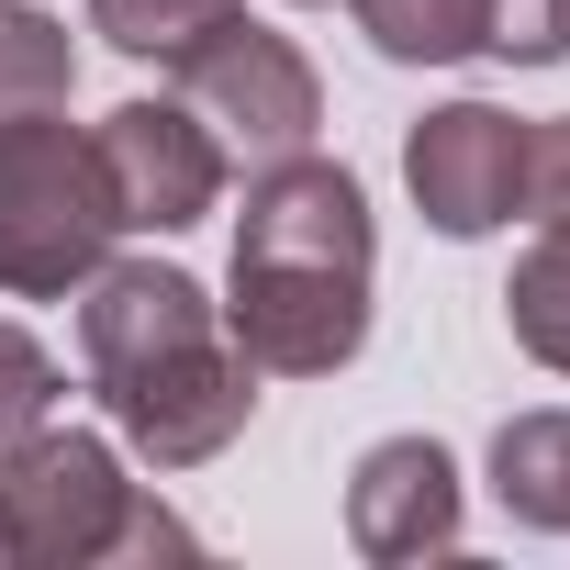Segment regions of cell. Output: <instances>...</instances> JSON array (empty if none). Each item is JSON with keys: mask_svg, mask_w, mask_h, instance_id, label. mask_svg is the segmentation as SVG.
<instances>
[{"mask_svg": "<svg viewBox=\"0 0 570 570\" xmlns=\"http://www.w3.org/2000/svg\"><path fill=\"white\" fill-rule=\"evenodd\" d=\"M370 190L292 146L246 168V213H235V268H224V336L257 358V381H336L370 347Z\"/></svg>", "mask_w": 570, "mask_h": 570, "instance_id": "obj_1", "label": "cell"}, {"mask_svg": "<svg viewBox=\"0 0 570 570\" xmlns=\"http://www.w3.org/2000/svg\"><path fill=\"white\" fill-rule=\"evenodd\" d=\"M79 370L146 470H202L257 425V358L224 336V303L168 257H101L79 279Z\"/></svg>", "mask_w": 570, "mask_h": 570, "instance_id": "obj_2", "label": "cell"}, {"mask_svg": "<svg viewBox=\"0 0 570 570\" xmlns=\"http://www.w3.org/2000/svg\"><path fill=\"white\" fill-rule=\"evenodd\" d=\"M112 190L90 135H68V112H35L0 135V303H68L79 279L112 257Z\"/></svg>", "mask_w": 570, "mask_h": 570, "instance_id": "obj_3", "label": "cell"}, {"mask_svg": "<svg viewBox=\"0 0 570 570\" xmlns=\"http://www.w3.org/2000/svg\"><path fill=\"white\" fill-rule=\"evenodd\" d=\"M124 514H135L124 436L35 425L0 459V570H101L124 548Z\"/></svg>", "mask_w": 570, "mask_h": 570, "instance_id": "obj_4", "label": "cell"}, {"mask_svg": "<svg viewBox=\"0 0 570 570\" xmlns=\"http://www.w3.org/2000/svg\"><path fill=\"white\" fill-rule=\"evenodd\" d=\"M168 79H179V101L224 135V157H246V168L314 146V124H325V79H314V57H303L292 35H268L246 0H235V12H224Z\"/></svg>", "mask_w": 570, "mask_h": 570, "instance_id": "obj_5", "label": "cell"}, {"mask_svg": "<svg viewBox=\"0 0 570 570\" xmlns=\"http://www.w3.org/2000/svg\"><path fill=\"white\" fill-rule=\"evenodd\" d=\"M90 157H101V190H112V224L124 235H190L213 202H224V135L179 101V90H157V101H112L101 124H90Z\"/></svg>", "mask_w": 570, "mask_h": 570, "instance_id": "obj_6", "label": "cell"}, {"mask_svg": "<svg viewBox=\"0 0 570 570\" xmlns=\"http://www.w3.org/2000/svg\"><path fill=\"white\" fill-rule=\"evenodd\" d=\"M514 179H525V112L503 101H436L403 135V190L448 246H481L514 224Z\"/></svg>", "mask_w": 570, "mask_h": 570, "instance_id": "obj_7", "label": "cell"}, {"mask_svg": "<svg viewBox=\"0 0 570 570\" xmlns=\"http://www.w3.org/2000/svg\"><path fill=\"white\" fill-rule=\"evenodd\" d=\"M470 525V492H459V459L436 436H381L358 448L347 470V548L381 559V570H414V559H448Z\"/></svg>", "mask_w": 570, "mask_h": 570, "instance_id": "obj_8", "label": "cell"}, {"mask_svg": "<svg viewBox=\"0 0 570 570\" xmlns=\"http://www.w3.org/2000/svg\"><path fill=\"white\" fill-rule=\"evenodd\" d=\"M492 503L537 537H570V403H537V414H503L492 436Z\"/></svg>", "mask_w": 570, "mask_h": 570, "instance_id": "obj_9", "label": "cell"}, {"mask_svg": "<svg viewBox=\"0 0 570 570\" xmlns=\"http://www.w3.org/2000/svg\"><path fill=\"white\" fill-rule=\"evenodd\" d=\"M79 90V46L57 12H35V0H0V135L35 124V112H68Z\"/></svg>", "mask_w": 570, "mask_h": 570, "instance_id": "obj_10", "label": "cell"}, {"mask_svg": "<svg viewBox=\"0 0 570 570\" xmlns=\"http://www.w3.org/2000/svg\"><path fill=\"white\" fill-rule=\"evenodd\" d=\"M503 325H514V347H525L537 370L570 381V224H537V235H525V257H514V279H503Z\"/></svg>", "mask_w": 570, "mask_h": 570, "instance_id": "obj_11", "label": "cell"}, {"mask_svg": "<svg viewBox=\"0 0 570 570\" xmlns=\"http://www.w3.org/2000/svg\"><path fill=\"white\" fill-rule=\"evenodd\" d=\"M347 23L392 68H459V57H481V0H347Z\"/></svg>", "mask_w": 570, "mask_h": 570, "instance_id": "obj_12", "label": "cell"}, {"mask_svg": "<svg viewBox=\"0 0 570 570\" xmlns=\"http://www.w3.org/2000/svg\"><path fill=\"white\" fill-rule=\"evenodd\" d=\"M224 12H235V0H90V35L112 57H135V68H179Z\"/></svg>", "mask_w": 570, "mask_h": 570, "instance_id": "obj_13", "label": "cell"}, {"mask_svg": "<svg viewBox=\"0 0 570 570\" xmlns=\"http://www.w3.org/2000/svg\"><path fill=\"white\" fill-rule=\"evenodd\" d=\"M57 403H68L57 347H46L35 325H12V314H0V459H12L35 425H57Z\"/></svg>", "mask_w": 570, "mask_h": 570, "instance_id": "obj_14", "label": "cell"}, {"mask_svg": "<svg viewBox=\"0 0 570 570\" xmlns=\"http://www.w3.org/2000/svg\"><path fill=\"white\" fill-rule=\"evenodd\" d=\"M481 57H503V68H559V57H570V0H481Z\"/></svg>", "mask_w": 570, "mask_h": 570, "instance_id": "obj_15", "label": "cell"}, {"mask_svg": "<svg viewBox=\"0 0 570 570\" xmlns=\"http://www.w3.org/2000/svg\"><path fill=\"white\" fill-rule=\"evenodd\" d=\"M514 213H525V224H570V112L525 124V179H514Z\"/></svg>", "mask_w": 570, "mask_h": 570, "instance_id": "obj_16", "label": "cell"}, {"mask_svg": "<svg viewBox=\"0 0 570 570\" xmlns=\"http://www.w3.org/2000/svg\"><path fill=\"white\" fill-rule=\"evenodd\" d=\"M190 548H202V537H190L168 503H146V492H135V514H124V548H112V559H190Z\"/></svg>", "mask_w": 570, "mask_h": 570, "instance_id": "obj_17", "label": "cell"}]
</instances>
